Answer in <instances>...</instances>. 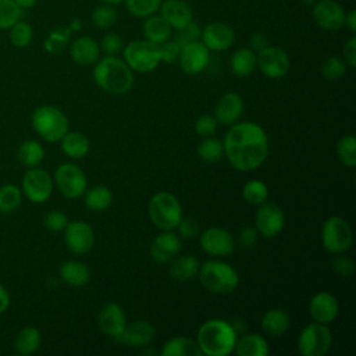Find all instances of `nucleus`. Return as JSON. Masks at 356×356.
Returning <instances> with one entry per match:
<instances>
[{"instance_id": "obj_1", "label": "nucleus", "mask_w": 356, "mask_h": 356, "mask_svg": "<svg viewBox=\"0 0 356 356\" xmlns=\"http://www.w3.org/2000/svg\"><path fill=\"white\" fill-rule=\"evenodd\" d=\"M224 154L239 171L260 167L268 153V139L264 129L250 121L232 124L224 136Z\"/></svg>"}, {"instance_id": "obj_2", "label": "nucleus", "mask_w": 356, "mask_h": 356, "mask_svg": "<svg viewBox=\"0 0 356 356\" xmlns=\"http://www.w3.org/2000/svg\"><path fill=\"white\" fill-rule=\"evenodd\" d=\"M93 79L107 93L124 95L134 85L132 70L115 56H106L95 63Z\"/></svg>"}, {"instance_id": "obj_3", "label": "nucleus", "mask_w": 356, "mask_h": 356, "mask_svg": "<svg viewBox=\"0 0 356 356\" xmlns=\"http://www.w3.org/2000/svg\"><path fill=\"white\" fill-rule=\"evenodd\" d=\"M196 342L203 355L227 356L235 349L236 330L225 320L213 318L202 324Z\"/></svg>"}, {"instance_id": "obj_4", "label": "nucleus", "mask_w": 356, "mask_h": 356, "mask_svg": "<svg viewBox=\"0 0 356 356\" xmlns=\"http://www.w3.org/2000/svg\"><path fill=\"white\" fill-rule=\"evenodd\" d=\"M197 274L202 285L213 293H231L239 284V277L235 268L220 260L206 261L199 267Z\"/></svg>"}, {"instance_id": "obj_5", "label": "nucleus", "mask_w": 356, "mask_h": 356, "mask_svg": "<svg viewBox=\"0 0 356 356\" xmlns=\"http://www.w3.org/2000/svg\"><path fill=\"white\" fill-rule=\"evenodd\" d=\"M32 127L47 142H57L68 132L65 114L54 106H40L32 114Z\"/></svg>"}, {"instance_id": "obj_6", "label": "nucleus", "mask_w": 356, "mask_h": 356, "mask_svg": "<svg viewBox=\"0 0 356 356\" xmlns=\"http://www.w3.org/2000/svg\"><path fill=\"white\" fill-rule=\"evenodd\" d=\"M124 61L136 72H150L161 63L160 44L149 42L146 39L132 40L122 49Z\"/></svg>"}, {"instance_id": "obj_7", "label": "nucleus", "mask_w": 356, "mask_h": 356, "mask_svg": "<svg viewBox=\"0 0 356 356\" xmlns=\"http://www.w3.org/2000/svg\"><path fill=\"white\" fill-rule=\"evenodd\" d=\"M149 216L152 222L163 229L170 231L177 228L182 218V209L178 199L170 192H159L149 202Z\"/></svg>"}, {"instance_id": "obj_8", "label": "nucleus", "mask_w": 356, "mask_h": 356, "mask_svg": "<svg viewBox=\"0 0 356 356\" xmlns=\"http://www.w3.org/2000/svg\"><path fill=\"white\" fill-rule=\"evenodd\" d=\"M331 342L332 335L327 324L316 321L302 330L298 338V349L303 356H323L328 352Z\"/></svg>"}, {"instance_id": "obj_9", "label": "nucleus", "mask_w": 356, "mask_h": 356, "mask_svg": "<svg viewBox=\"0 0 356 356\" xmlns=\"http://www.w3.org/2000/svg\"><path fill=\"white\" fill-rule=\"evenodd\" d=\"M321 241L327 252L332 254H342L352 243V231L349 224L338 216L327 218L323 224Z\"/></svg>"}, {"instance_id": "obj_10", "label": "nucleus", "mask_w": 356, "mask_h": 356, "mask_svg": "<svg viewBox=\"0 0 356 356\" xmlns=\"http://www.w3.org/2000/svg\"><path fill=\"white\" fill-rule=\"evenodd\" d=\"M54 182L58 191L68 199L79 197L88 188L83 171L72 163H64L57 167L54 171Z\"/></svg>"}, {"instance_id": "obj_11", "label": "nucleus", "mask_w": 356, "mask_h": 356, "mask_svg": "<svg viewBox=\"0 0 356 356\" xmlns=\"http://www.w3.org/2000/svg\"><path fill=\"white\" fill-rule=\"evenodd\" d=\"M259 70L271 79L282 78L289 71V57L285 50L275 46H266L256 56Z\"/></svg>"}, {"instance_id": "obj_12", "label": "nucleus", "mask_w": 356, "mask_h": 356, "mask_svg": "<svg viewBox=\"0 0 356 356\" xmlns=\"http://www.w3.org/2000/svg\"><path fill=\"white\" fill-rule=\"evenodd\" d=\"M53 191V179L44 170L29 168L22 178V192L32 203L46 202Z\"/></svg>"}, {"instance_id": "obj_13", "label": "nucleus", "mask_w": 356, "mask_h": 356, "mask_svg": "<svg viewBox=\"0 0 356 356\" xmlns=\"http://www.w3.org/2000/svg\"><path fill=\"white\" fill-rule=\"evenodd\" d=\"M313 19L325 31H338L345 22V10L335 0H317L313 4Z\"/></svg>"}, {"instance_id": "obj_14", "label": "nucleus", "mask_w": 356, "mask_h": 356, "mask_svg": "<svg viewBox=\"0 0 356 356\" xmlns=\"http://www.w3.org/2000/svg\"><path fill=\"white\" fill-rule=\"evenodd\" d=\"M179 67L185 74L195 75L202 72L210 60V50L200 40L191 42L181 47Z\"/></svg>"}, {"instance_id": "obj_15", "label": "nucleus", "mask_w": 356, "mask_h": 356, "mask_svg": "<svg viewBox=\"0 0 356 356\" xmlns=\"http://www.w3.org/2000/svg\"><path fill=\"white\" fill-rule=\"evenodd\" d=\"M257 232L266 238L278 235L285 224V216L280 206L274 203H261L254 216Z\"/></svg>"}, {"instance_id": "obj_16", "label": "nucleus", "mask_w": 356, "mask_h": 356, "mask_svg": "<svg viewBox=\"0 0 356 356\" xmlns=\"http://www.w3.org/2000/svg\"><path fill=\"white\" fill-rule=\"evenodd\" d=\"M64 239L67 248L76 254L86 253L95 243V234L92 227L85 221L68 222L64 228Z\"/></svg>"}, {"instance_id": "obj_17", "label": "nucleus", "mask_w": 356, "mask_h": 356, "mask_svg": "<svg viewBox=\"0 0 356 356\" xmlns=\"http://www.w3.org/2000/svg\"><path fill=\"white\" fill-rule=\"evenodd\" d=\"M200 39L209 50L222 51L234 44L235 33L234 29L224 22H211L202 29Z\"/></svg>"}, {"instance_id": "obj_18", "label": "nucleus", "mask_w": 356, "mask_h": 356, "mask_svg": "<svg viewBox=\"0 0 356 356\" xmlns=\"http://www.w3.org/2000/svg\"><path fill=\"white\" fill-rule=\"evenodd\" d=\"M202 249L211 256H228L234 250V238L231 234L220 227L207 228L200 235Z\"/></svg>"}, {"instance_id": "obj_19", "label": "nucleus", "mask_w": 356, "mask_h": 356, "mask_svg": "<svg viewBox=\"0 0 356 356\" xmlns=\"http://www.w3.org/2000/svg\"><path fill=\"white\" fill-rule=\"evenodd\" d=\"M99 328L113 339H118L125 328V316L120 305L117 303H107L99 313L97 317Z\"/></svg>"}, {"instance_id": "obj_20", "label": "nucleus", "mask_w": 356, "mask_h": 356, "mask_svg": "<svg viewBox=\"0 0 356 356\" xmlns=\"http://www.w3.org/2000/svg\"><path fill=\"white\" fill-rule=\"evenodd\" d=\"M309 312L314 321L328 324L337 318L339 306L335 296H332L330 292H318L310 299Z\"/></svg>"}, {"instance_id": "obj_21", "label": "nucleus", "mask_w": 356, "mask_h": 356, "mask_svg": "<svg viewBox=\"0 0 356 356\" xmlns=\"http://www.w3.org/2000/svg\"><path fill=\"white\" fill-rule=\"evenodd\" d=\"M181 250V238L170 231L157 235L150 245V256L157 263H167Z\"/></svg>"}, {"instance_id": "obj_22", "label": "nucleus", "mask_w": 356, "mask_h": 356, "mask_svg": "<svg viewBox=\"0 0 356 356\" xmlns=\"http://www.w3.org/2000/svg\"><path fill=\"white\" fill-rule=\"evenodd\" d=\"M160 15L170 24L172 29H181L193 21V13L184 0H164L160 4Z\"/></svg>"}, {"instance_id": "obj_23", "label": "nucleus", "mask_w": 356, "mask_h": 356, "mask_svg": "<svg viewBox=\"0 0 356 356\" xmlns=\"http://www.w3.org/2000/svg\"><path fill=\"white\" fill-rule=\"evenodd\" d=\"M243 111V102L238 93H225L217 103L214 110V118L218 124L232 125L235 124Z\"/></svg>"}, {"instance_id": "obj_24", "label": "nucleus", "mask_w": 356, "mask_h": 356, "mask_svg": "<svg viewBox=\"0 0 356 356\" xmlns=\"http://www.w3.org/2000/svg\"><path fill=\"white\" fill-rule=\"evenodd\" d=\"M71 58L79 65H92L100 58V46L90 36H79L70 47Z\"/></svg>"}, {"instance_id": "obj_25", "label": "nucleus", "mask_w": 356, "mask_h": 356, "mask_svg": "<svg viewBox=\"0 0 356 356\" xmlns=\"http://www.w3.org/2000/svg\"><path fill=\"white\" fill-rule=\"evenodd\" d=\"M154 337V327L143 320H138L129 325H125L122 334L117 339L118 342L128 345V346H145L147 345Z\"/></svg>"}, {"instance_id": "obj_26", "label": "nucleus", "mask_w": 356, "mask_h": 356, "mask_svg": "<svg viewBox=\"0 0 356 356\" xmlns=\"http://www.w3.org/2000/svg\"><path fill=\"white\" fill-rule=\"evenodd\" d=\"M142 31L145 39L156 44H161L172 36V28L170 26V24L161 15L157 14H152L145 18Z\"/></svg>"}, {"instance_id": "obj_27", "label": "nucleus", "mask_w": 356, "mask_h": 356, "mask_svg": "<svg viewBox=\"0 0 356 356\" xmlns=\"http://www.w3.org/2000/svg\"><path fill=\"white\" fill-rule=\"evenodd\" d=\"M291 325L289 316L282 309H271L261 317V328L270 337H281Z\"/></svg>"}, {"instance_id": "obj_28", "label": "nucleus", "mask_w": 356, "mask_h": 356, "mask_svg": "<svg viewBox=\"0 0 356 356\" xmlns=\"http://www.w3.org/2000/svg\"><path fill=\"white\" fill-rule=\"evenodd\" d=\"M197 342L185 337H175L163 345L161 356H200Z\"/></svg>"}, {"instance_id": "obj_29", "label": "nucleus", "mask_w": 356, "mask_h": 356, "mask_svg": "<svg viewBox=\"0 0 356 356\" xmlns=\"http://www.w3.org/2000/svg\"><path fill=\"white\" fill-rule=\"evenodd\" d=\"M256 67V53L252 49L242 47L234 51V54L231 56L229 68L236 76H248L254 71Z\"/></svg>"}, {"instance_id": "obj_30", "label": "nucleus", "mask_w": 356, "mask_h": 356, "mask_svg": "<svg viewBox=\"0 0 356 356\" xmlns=\"http://www.w3.org/2000/svg\"><path fill=\"white\" fill-rule=\"evenodd\" d=\"M90 149L89 139L81 132H67L61 138V150L71 159H82Z\"/></svg>"}, {"instance_id": "obj_31", "label": "nucleus", "mask_w": 356, "mask_h": 356, "mask_svg": "<svg viewBox=\"0 0 356 356\" xmlns=\"http://www.w3.org/2000/svg\"><path fill=\"white\" fill-rule=\"evenodd\" d=\"M60 277L64 282L72 286H81L89 281L90 271L86 264L70 260L60 266Z\"/></svg>"}, {"instance_id": "obj_32", "label": "nucleus", "mask_w": 356, "mask_h": 356, "mask_svg": "<svg viewBox=\"0 0 356 356\" xmlns=\"http://www.w3.org/2000/svg\"><path fill=\"white\" fill-rule=\"evenodd\" d=\"M235 352L239 356H266L268 353V345L261 335L248 334L239 341L236 339Z\"/></svg>"}, {"instance_id": "obj_33", "label": "nucleus", "mask_w": 356, "mask_h": 356, "mask_svg": "<svg viewBox=\"0 0 356 356\" xmlns=\"http://www.w3.org/2000/svg\"><path fill=\"white\" fill-rule=\"evenodd\" d=\"M199 271V261L195 256L186 254L175 259L170 266V275L175 281L192 280Z\"/></svg>"}, {"instance_id": "obj_34", "label": "nucleus", "mask_w": 356, "mask_h": 356, "mask_svg": "<svg viewBox=\"0 0 356 356\" xmlns=\"http://www.w3.org/2000/svg\"><path fill=\"white\" fill-rule=\"evenodd\" d=\"M40 345V332L35 327H24L15 338L14 348L17 353L22 356H29L38 350Z\"/></svg>"}, {"instance_id": "obj_35", "label": "nucleus", "mask_w": 356, "mask_h": 356, "mask_svg": "<svg viewBox=\"0 0 356 356\" xmlns=\"http://www.w3.org/2000/svg\"><path fill=\"white\" fill-rule=\"evenodd\" d=\"M17 157L22 165L32 168L42 163L44 157V149L38 140L29 139L19 145L17 150Z\"/></svg>"}, {"instance_id": "obj_36", "label": "nucleus", "mask_w": 356, "mask_h": 356, "mask_svg": "<svg viewBox=\"0 0 356 356\" xmlns=\"http://www.w3.org/2000/svg\"><path fill=\"white\" fill-rule=\"evenodd\" d=\"M85 192V206L93 211L106 210L113 202V193L104 185H96Z\"/></svg>"}, {"instance_id": "obj_37", "label": "nucleus", "mask_w": 356, "mask_h": 356, "mask_svg": "<svg viewBox=\"0 0 356 356\" xmlns=\"http://www.w3.org/2000/svg\"><path fill=\"white\" fill-rule=\"evenodd\" d=\"M71 35H72V31L70 29V26H57L51 29L43 42L44 50L51 54L63 51L68 44Z\"/></svg>"}, {"instance_id": "obj_38", "label": "nucleus", "mask_w": 356, "mask_h": 356, "mask_svg": "<svg viewBox=\"0 0 356 356\" xmlns=\"http://www.w3.org/2000/svg\"><path fill=\"white\" fill-rule=\"evenodd\" d=\"M22 193L17 185L6 184L0 186V213L7 214L19 207Z\"/></svg>"}, {"instance_id": "obj_39", "label": "nucleus", "mask_w": 356, "mask_h": 356, "mask_svg": "<svg viewBox=\"0 0 356 356\" xmlns=\"http://www.w3.org/2000/svg\"><path fill=\"white\" fill-rule=\"evenodd\" d=\"M22 8L14 0H0V31L10 29L22 17Z\"/></svg>"}, {"instance_id": "obj_40", "label": "nucleus", "mask_w": 356, "mask_h": 356, "mask_svg": "<svg viewBox=\"0 0 356 356\" xmlns=\"http://www.w3.org/2000/svg\"><path fill=\"white\" fill-rule=\"evenodd\" d=\"M337 153L345 167L353 168L356 165V138L353 135L342 136L337 145Z\"/></svg>"}, {"instance_id": "obj_41", "label": "nucleus", "mask_w": 356, "mask_h": 356, "mask_svg": "<svg viewBox=\"0 0 356 356\" xmlns=\"http://www.w3.org/2000/svg\"><path fill=\"white\" fill-rule=\"evenodd\" d=\"M117 10L111 4L102 3L97 6L92 13V22L99 29H108L111 28L117 21Z\"/></svg>"}, {"instance_id": "obj_42", "label": "nucleus", "mask_w": 356, "mask_h": 356, "mask_svg": "<svg viewBox=\"0 0 356 356\" xmlns=\"http://www.w3.org/2000/svg\"><path fill=\"white\" fill-rule=\"evenodd\" d=\"M224 154L222 142L216 138H207L197 146V156L206 163H216Z\"/></svg>"}, {"instance_id": "obj_43", "label": "nucleus", "mask_w": 356, "mask_h": 356, "mask_svg": "<svg viewBox=\"0 0 356 356\" xmlns=\"http://www.w3.org/2000/svg\"><path fill=\"white\" fill-rule=\"evenodd\" d=\"M242 196L250 204H261L268 197L267 185L259 179H252L245 184L242 189Z\"/></svg>"}, {"instance_id": "obj_44", "label": "nucleus", "mask_w": 356, "mask_h": 356, "mask_svg": "<svg viewBox=\"0 0 356 356\" xmlns=\"http://www.w3.org/2000/svg\"><path fill=\"white\" fill-rule=\"evenodd\" d=\"M8 38H10V42L13 43V46L26 47L28 44H31V42L33 39V29L28 22L19 19L10 28Z\"/></svg>"}, {"instance_id": "obj_45", "label": "nucleus", "mask_w": 356, "mask_h": 356, "mask_svg": "<svg viewBox=\"0 0 356 356\" xmlns=\"http://www.w3.org/2000/svg\"><path fill=\"white\" fill-rule=\"evenodd\" d=\"M127 10L136 18H146L156 14L163 0H124Z\"/></svg>"}, {"instance_id": "obj_46", "label": "nucleus", "mask_w": 356, "mask_h": 356, "mask_svg": "<svg viewBox=\"0 0 356 356\" xmlns=\"http://www.w3.org/2000/svg\"><path fill=\"white\" fill-rule=\"evenodd\" d=\"M345 72H346V63L339 57H335V56L328 57L321 64V74L324 78L330 81L339 79Z\"/></svg>"}, {"instance_id": "obj_47", "label": "nucleus", "mask_w": 356, "mask_h": 356, "mask_svg": "<svg viewBox=\"0 0 356 356\" xmlns=\"http://www.w3.org/2000/svg\"><path fill=\"white\" fill-rule=\"evenodd\" d=\"M177 32L174 33L172 36V40L177 42L181 47L191 43V42H195V40H200V35H202V29L200 26L191 21L188 25H185L184 28L181 29H175Z\"/></svg>"}, {"instance_id": "obj_48", "label": "nucleus", "mask_w": 356, "mask_h": 356, "mask_svg": "<svg viewBox=\"0 0 356 356\" xmlns=\"http://www.w3.org/2000/svg\"><path fill=\"white\" fill-rule=\"evenodd\" d=\"M99 46H100V51H103L106 56H117L124 49V40L120 35L110 32L103 36Z\"/></svg>"}, {"instance_id": "obj_49", "label": "nucleus", "mask_w": 356, "mask_h": 356, "mask_svg": "<svg viewBox=\"0 0 356 356\" xmlns=\"http://www.w3.org/2000/svg\"><path fill=\"white\" fill-rule=\"evenodd\" d=\"M44 227L49 229V231H53V232H60V231H64V228L67 227V224L70 222L68 221V217L60 211V210H53L50 213H47L44 216Z\"/></svg>"}, {"instance_id": "obj_50", "label": "nucleus", "mask_w": 356, "mask_h": 356, "mask_svg": "<svg viewBox=\"0 0 356 356\" xmlns=\"http://www.w3.org/2000/svg\"><path fill=\"white\" fill-rule=\"evenodd\" d=\"M181 53V46L174 42L172 39H168L167 42L160 44V56H161V61L167 63V64H172L178 60Z\"/></svg>"}, {"instance_id": "obj_51", "label": "nucleus", "mask_w": 356, "mask_h": 356, "mask_svg": "<svg viewBox=\"0 0 356 356\" xmlns=\"http://www.w3.org/2000/svg\"><path fill=\"white\" fill-rule=\"evenodd\" d=\"M217 120L213 117V115H209V114H204V115H200L196 122H195V131L202 135V136H210L216 132L217 129Z\"/></svg>"}, {"instance_id": "obj_52", "label": "nucleus", "mask_w": 356, "mask_h": 356, "mask_svg": "<svg viewBox=\"0 0 356 356\" xmlns=\"http://www.w3.org/2000/svg\"><path fill=\"white\" fill-rule=\"evenodd\" d=\"M332 268L342 277H348L355 271V264L353 261L346 257V256H341L338 254L334 260H332Z\"/></svg>"}, {"instance_id": "obj_53", "label": "nucleus", "mask_w": 356, "mask_h": 356, "mask_svg": "<svg viewBox=\"0 0 356 356\" xmlns=\"http://www.w3.org/2000/svg\"><path fill=\"white\" fill-rule=\"evenodd\" d=\"M177 228L179 231V235L184 238H193L199 231V225L193 218H181Z\"/></svg>"}, {"instance_id": "obj_54", "label": "nucleus", "mask_w": 356, "mask_h": 356, "mask_svg": "<svg viewBox=\"0 0 356 356\" xmlns=\"http://www.w3.org/2000/svg\"><path fill=\"white\" fill-rule=\"evenodd\" d=\"M238 241L243 248H252L257 241V231L250 227H245L239 231Z\"/></svg>"}, {"instance_id": "obj_55", "label": "nucleus", "mask_w": 356, "mask_h": 356, "mask_svg": "<svg viewBox=\"0 0 356 356\" xmlns=\"http://www.w3.org/2000/svg\"><path fill=\"white\" fill-rule=\"evenodd\" d=\"M343 57H345V63L349 67L356 65V38L355 36H352L346 40V43L343 46Z\"/></svg>"}, {"instance_id": "obj_56", "label": "nucleus", "mask_w": 356, "mask_h": 356, "mask_svg": "<svg viewBox=\"0 0 356 356\" xmlns=\"http://www.w3.org/2000/svg\"><path fill=\"white\" fill-rule=\"evenodd\" d=\"M266 46H268L267 44V38L263 35V33H260V32H257V33H253L252 36H250V49L253 50V51H260L261 49H264Z\"/></svg>"}, {"instance_id": "obj_57", "label": "nucleus", "mask_w": 356, "mask_h": 356, "mask_svg": "<svg viewBox=\"0 0 356 356\" xmlns=\"http://www.w3.org/2000/svg\"><path fill=\"white\" fill-rule=\"evenodd\" d=\"M10 305V295L7 289L0 284V314H3Z\"/></svg>"}, {"instance_id": "obj_58", "label": "nucleus", "mask_w": 356, "mask_h": 356, "mask_svg": "<svg viewBox=\"0 0 356 356\" xmlns=\"http://www.w3.org/2000/svg\"><path fill=\"white\" fill-rule=\"evenodd\" d=\"M343 25L350 31L356 32V11L350 10L348 14H345V22Z\"/></svg>"}, {"instance_id": "obj_59", "label": "nucleus", "mask_w": 356, "mask_h": 356, "mask_svg": "<svg viewBox=\"0 0 356 356\" xmlns=\"http://www.w3.org/2000/svg\"><path fill=\"white\" fill-rule=\"evenodd\" d=\"M22 10H26V8H32L38 0H14Z\"/></svg>"}, {"instance_id": "obj_60", "label": "nucleus", "mask_w": 356, "mask_h": 356, "mask_svg": "<svg viewBox=\"0 0 356 356\" xmlns=\"http://www.w3.org/2000/svg\"><path fill=\"white\" fill-rule=\"evenodd\" d=\"M81 25H82L81 19H72V22H71L68 26H70V29L74 32V31H79V29H81Z\"/></svg>"}, {"instance_id": "obj_61", "label": "nucleus", "mask_w": 356, "mask_h": 356, "mask_svg": "<svg viewBox=\"0 0 356 356\" xmlns=\"http://www.w3.org/2000/svg\"><path fill=\"white\" fill-rule=\"evenodd\" d=\"M100 3H104V4H111V6H117L120 3H122L124 0H99Z\"/></svg>"}, {"instance_id": "obj_62", "label": "nucleus", "mask_w": 356, "mask_h": 356, "mask_svg": "<svg viewBox=\"0 0 356 356\" xmlns=\"http://www.w3.org/2000/svg\"><path fill=\"white\" fill-rule=\"evenodd\" d=\"M300 1H303L305 4H314L317 0H300Z\"/></svg>"}]
</instances>
